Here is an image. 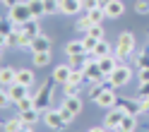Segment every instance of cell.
<instances>
[{"label": "cell", "instance_id": "cell-1", "mask_svg": "<svg viewBox=\"0 0 149 132\" xmlns=\"http://www.w3.org/2000/svg\"><path fill=\"white\" fill-rule=\"evenodd\" d=\"M132 51H135V34L132 31H120L118 43H116V51H113L118 65H127V58L132 55Z\"/></svg>", "mask_w": 149, "mask_h": 132}, {"label": "cell", "instance_id": "cell-2", "mask_svg": "<svg viewBox=\"0 0 149 132\" xmlns=\"http://www.w3.org/2000/svg\"><path fill=\"white\" fill-rule=\"evenodd\" d=\"M55 84H58V82L51 77V79H46L41 87L36 89V94H34V106L39 108L41 113L51 108V99H53V89H55Z\"/></svg>", "mask_w": 149, "mask_h": 132}, {"label": "cell", "instance_id": "cell-3", "mask_svg": "<svg viewBox=\"0 0 149 132\" xmlns=\"http://www.w3.org/2000/svg\"><path fill=\"white\" fill-rule=\"evenodd\" d=\"M7 19H10L12 24H26V22H31L34 15H31L29 3H26V0H19L15 7H10V10H7Z\"/></svg>", "mask_w": 149, "mask_h": 132}, {"label": "cell", "instance_id": "cell-4", "mask_svg": "<svg viewBox=\"0 0 149 132\" xmlns=\"http://www.w3.org/2000/svg\"><path fill=\"white\" fill-rule=\"evenodd\" d=\"M106 79L113 84L116 89H118V87H125V84H130V79H132V67H130V65H118V67L111 72Z\"/></svg>", "mask_w": 149, "mask_h": 132}, {"label": "cell", "instance_id": "cell-5", "mask_svg": "<svg viewBox=\"0 0 149 132\" xmlns=\"http://www.w3.org/2000/svg\"><path fill=\"white\" fill-rule=\"evenodd\" d=\"M84 77H87V84H94V82L106 79V74L101 72L99 60L94 58V55H89V58H87V65H84Z\"/></svg>", "mask_w": 149, "mask_h": 132}, {"label": "cell", "instance_id": "cell-6", "mask_svg": "<svg viewBox=\"0 0 149 132\" xmlns=\"http://www.w3.org/2000/svg\"><path fill=\"white\" fill-rule=\"evenodd\" d=\"M94 103L99 108H106V110H111V108H116V103H118V96H116V89H106V91H101L99 96L94 99Z\"/></svg>", "mask_w": 149, "mask_h": 132}, {"label": "cell", "instance_id": "cell-7", "mask_svg": "<svg viewBox=\"0 0 149 132\" xmlns=\"http://www.w3.org/2000/svg\"><path fill=\"white\" fill-rule=\"evenodd\" d=\"M43 122H46L51 130H63V127H65V120H63V115H60V108L43 110Z\"/></svg>", "mask_w": 149, "mask_h": 132}, {"label": "cell", "instance_id": "cell-8", "mask_svg": "<svg viewBox=\"0 0 149 132\" xmlns=\"http://www.w3.org/2000/svg\"><path fill=\"white\" fill-rule=\"evenodd\" d=\"M123 115H125V113L120 110V108H111V110L106 113V118H104V127H106V130H120Z\"/></svg>", "mask_w": 149, "mask_h": 132}, {"label": "cell", "instance_id": "cell-9", "mask_svg": "<svg viewBox=\"0 0 149 132\" xmlns=\"http://www.w3.org/2000/svg\"><path fill=\"white\" fill-rule=\"evenodd\" d=\"M51 46H53V41L46 36L43 31L39 34V36H34L31 39V43H29V51L31 53H43V51H51Z\"/></svg>", "mask_w": 149, "mask_h": 132}, {"label": "cell", "instance_id": "cell-10", "mask_svg": "<svg viewBox=\"0 0 149 132\" xmlns=\"http://www.w3.org/2000/svg\"><path fill=\"white\" fill-rule=\"evenodd\" d=\"M5 91H7V96H10V101H12V103H17V101H22L24 96H29V89H26L24 84H19V82H15L12 87H7Z\"/></svg>", "mask_w": 149, "mask_h": 132}, {"label": "cell", "instance_id": "cell-11", "mask_svg": "<svg viewBox=\"0 0 149 132\" xmlns=\"http://www.w3.org/2000/svg\"><path fill=\"white\" fill-rule=\"evenodd\" d=\"M116 108H120L123 113H130V115H139V101L135 99H118Z\"/></svg>", "mask_w": 149, "mask_h": 132}, {"label": "cell", "instance_id": "cell-12", "mask_svg": "<svg viewBox=\"0 0 149 132\" xmlns=\"http://www.w3.org/2000/svg\"><path fill=\"white\" fill-rule=\"evenodd\" d=\"M104 10H106V17H108V19H118V17L125 12V3H123V0H113V3H108V5L104 7Z\"/></svg>", "mask_w": 149, "mask_h": 132}, {"label": "cell", "instance_id": "cell-13", "mask_svg": "<svg viewBox=\"0 0 149 132\" xmlns=\"http://www.w3.org/2000/svg\"><path fill=\"white\" fill-rule=\"evenodd\" d=\"M113 51H116L113 46H111V43H108L106 39H101V41L96 43V48L91 51V55H94L96 60H101V58H106V55H113Z\"/></svg>", "mask_w": 149, "mask_h": 132}, {"label": "cell", "instance_id": "cell-14", "mask_svg": "<svg viewBox=\"0 0 149 132\" xmlns=\"http://www.w3.org/2000/svg\"><path fill=\"white\" fill-rule=\"evenodd\" d=\"M70 74H72V67H70V63H65V65H58V67L53 70V79L58 84H65L70 79Z\"/></svg>", "mask_w": 149, "mask_h": 132}, {"label": "cell", "instance_id": "cell-15", "mask_svg": "<svg viewBox=\"0 0 149 132\" xmlns=\"http://www.w3.org/2000/svg\"><path fill=\"white\" fill-rule=\"evenodd\" d=\"M15 82H17V70L15 67H3L0 70V84H3V89L12 87Z\"/></svg>", "mask_w": 149, "mask_h": 132}, {"label": "cell", "instance_id": "cell-16", "mask_svg": "<svg viewBox=\"0 0 149 132\" xmlns=\"http://www.w3.org/2000/svg\"><path fill=\"white\" fill-rule=\"evenodd\" d=\"M82 10V0H60V12L63 15H77Z\"/></svg>", "mask_w": 149, "mask_h": 132}, {"label": "cell", "instance_id": "cell-17", "mask_svg": "<svg viewBox=\"0 0 149 132\" xmlns=\"http://www.w3.org/2000/svg\"><path fill=\"white\" fill-rule=\"evenodd\" d=\"M63 106H65V108H70L74 115H79L82 108H84V101H82V96H65Z\"/></svg>", "mask_w": 149, "mask_h": 132}, {"label": "cell", "instance_id": "cell-18", "mask_svg": "<svg viewBox=\"0 0 149 132\" xmlns=\"http://www.w3.org/2000/svg\"><path fill=\"white\" fill-rule=\"evenodd\" d=\"M99 67H101V72H104L106 77H108V74H111V72H113V70L118 67V60H116V55H106V58H101V60H99Z\"/></svg>", "mask_w": 149, "mask_h": 132}, {"label": "cell", "instance_id": "cell-19", "mask_svg": "<svg viewBox=\"0 0 149 132\" xmlns=\"http://www.w3.org/2000/svg\"><path fill=\"white\" fill-rule=\"evenodd\" d=\"M17 26H22V31H24V36H29V39H34V36H39V34H41V26H39V19H31V22H26V24H17Z\"/></svg>", "mask_w": 149, "mask_h": 132}, {"label": "cell", "instance_id": "cell-20", "mask_svg": "<svg viewBox=\"0 0 149 132\" xmlns=\"http://www.w3.org/2000/svg\"><path fill=\"white\" fill-rule=\"evenodd\" d=\"M19 118H22V122H24V125H34V122L41 118V110H39V108H29V110H22V113H19Z\"/></svg>", "mask_w": 149, "mask_h": 132}, {"label": "cell", "instance_id": "cell-21", "mask_svg": "<svg viewBox=\"0 0 149 132\" xmlns=\"http://www.w3.org/2000/svg\"><path fill=\"white\" fill-rule=\"evenodd\" d=\"M31 63L34 67H46L51 63V51H43V53H31Z\"/></svg>", "mask_w": 149, "mask_h": 132}, {"label": "cell", "instance_id": "cell-22", "mask_svg": "<svg viewBox=\"0 0 149 132\" xmlns=\"http://www.w3.org/2000/svg\"><path fill=\"white\" fill-rule=\"evenodd\" d=\"M34 79H36V77H34V72H31V70H17V82L24 84L26 89H31Z\"/></svg>", "mask_w": 149, "mask_h": 132}, {"label": "cell", "instance_id": "cell-23", "mask_svg": "<svg viewBox=\"0 0 149 132\" xmlns=\"http://www.w3.org/2000/svg\"><path fill=\"white\" fill-rule=\"evenodd\" d=\"M135 127H137V115L125 113V115H123V122H120V130H123V132H135Z\"/></svg>", "mask_w": 149, "mask_h": 132}, {"label": "cell", "instance_id": "cell-24", "mask_svg": "<svg viewBox=\"0 0 149 132\" xmlns=\"http://www.w3.org/2000/svg\"><path fill=\"white\" fill-rule=\"evenodd\" d=\"M65 53H68V55L87 53V51H84V41H68V46H65Z\"/></svg>", "mask_w": 149, "mask_h": 132}, {"label": "cell", "instance_id": "cell-25", "mask_svg": "<svg viewBox=\"0 0 149 132\" xmlns=\"http://www.w3.org/2000/svg\"><path fill=\"white\" fill-rule=\"evenodd\" d=\"M63 94H65V96H82V84L65 82L63 84Z\"/></svg>", "mask_w": 149, "mask_h": 132}, {"label": "cell", "instance_id": "cell-26", "mask_svg": "<svg viewBox=\"0 0 149 132\" xmlns=\"http://www.w3.org/2000/svg\"><path fill=\"white\" fill-rule=\"evenodd\" d=\"M26 3H29V7H31L34 19H41V17L46 15V10H43V0H26Z\"/></svg>", "mask_w": 149, "mask_h": 132}, {"label": "cell", "instance_id": "cell-27", "mask_svg": "<svg viewBox=\"0 0 149 132\" xmlns=\"http://www.w3.org/2000/svg\"><path fill=\"white\" fill-rule=\"evenodd\" d=\"M91 26H94V22L89 19V15H84L82 19H77V22H74V29H77L79 34H89V29H91Z\"/></svg>", "mask_w": 149, "mask_h": 132}, {"label": "cell", "instance_id": "cell-28", "mask_svg": "<svg viewBox=\"0 0 149 132\" xmlns=\"http://www.w3.org/2000/svg\"><path fill=\"white\" fill-rule=\"evenodd\" d=\"M87 15H89V19L94 22V24H101V22L106 19V10H104L101 5H99V7H94V10H89Z\"/></svg>", "mask_w": 149, "mask_h": 132}, {"label": "cell", "instance_id": "cell-29", "mask_svg": "<svg viewBox=\"0 0 149 132\" xmlns=\"http://www.w3.org/2000/svg\"><path fill=\"white\" fill-rule=\"evenodd\" d=\"M22 127H24V122H22L19 115H17V118H10V120L5 122V132H19Z\"/></svg>", "mask_w": 149, "mask_h": 132}, {"label": "cell", "instance_id": "cell-30", "mask_svg": "<svg viewBox=\"0 0 149 132\" xmlns=\"http://www.w3.org/2000/svg\"><path fill=\"white\" fill-rule=\"evenodd\" d=\"M43 10H46V15H58L60 12V0H43Z\"/></svg>", "mask_w": 149, "mask_h": 132}, {"label": "cell", "instance_id": "cell-31", "mask_svg": "<svg viewBox=\"0 0 149 132\" xmlns=\"http://www.w3.org/2000/svg\"><path fill=\"white\" fill-rule=\"evenodd\" d=\"M82 41H84V51L91 55V51H94L96 48V43L101 41V39H94V36H89V34H84V36H82Z\"/></svg>", "mask_w": 149, "mask_h": 132}, {"label": "cell", "instance_id": "cell-32", "mask_svg": "<svg viewBox=\"0 0 149 132\" xmlns=\"http://www.w3.org/2000/svg\"><path fill=\"white\" fill-rule=\"evenodd\" d=\"M17 108H19V113H22V110H29V108H36V106H34V96L29 94V96H24L22 101H17Z\"/></svg>", "mask_w": 149, "mask_h": 132}, {"label": "cell", "instance_id": "cell-33", "mask_svg": "<svg viewBox=\"0 0 149 132\" xmlns=\"http://www.w3.org/2000/svg\"><path fill=\"white\" fill-rule=\"evenodd\" d=\"M135 12L137 15H149V0H135Z\"/></svg>", "mask_w": 149, "mask_h": 132}, {"label": "cell", "instance_id": "cell-34", "mask_svg": "<svg viewBox=\"0 0 149 132\" xmlns=\"http://www.w3.org/2000/svg\"><path fill=\"white\" fill-rule=\"evenodd\" d=\"M137 67H149V46L139 53V58H137Z\"/></svg>", "mask_w": 149, "mask_h": 132}, {"label": "cell", "instance_id": "cell-35", "mask_svg": "<svg viewBox=\"0 0 149 132\" xmlns=\"http://www.w3.org/2000/svg\"><path fill=\"white\" fill-rule=\"evenodd\" d=\"M60 115H63V120H65V125H70V122H72L74 118H77V115H74V113H72L70 108H65V106H60Z\"/></svg>", "mask_w": 149, "mask_h": 132}, {"label": "cell", "instance_id": "cell-36", "mask_svg": "<svg viewBox=\"0 0 149 132\" xmlns=\"http://www.w3.org/2000/svg\"><path fill=\"white\" fill-rule=\"evenodd\" d=\"M137 96H139V99H147V96H149V82H139V87H137Z\"/></svg>", "mask_w": 149, "mask_h": 132}, {"label": "cell", "instance_id": "cell-37", "mask_svg": "<svg viewBox=\"0 0 149 132\" xmlns=\"http://www.w3.org/2000/svg\"><path fill=\"white\" fill-rule=\"evenodd\" d=\"M89 36H94V39H104V26L101 24H94L89 29Z\"/></svg>", "mask_w": 149, "mask_h": 132}, {"label": "cell", "instance_id": "cell-38", "mask_svg": "<svg viewBox=\"0 0 149 132\" xmlns=\"http://www.w3.org/2000/svg\"><path fill=\"white\" fill-rule=\"evenodd\" d=\"M12 29H15V24H12L10 19H7V22H3V24H0V36H7Z\"/></svg>", "mask_w": 149, "mask_h": 132}, {"label": "cell", "instance_id": "cell-39", "mask_svg": "<svg viewBox=\"0 0 149 132\" xmlns=\"http://www.w3.org/2000/svg\"><path fill=\"white\" fill-rule=\"evenodd\" d=\"M94 7H99V0H82V10H94Z\"/></svg>", "mask_w": 149, "mask_h": 132}, {"label": "cell", "instance_id": "cell-40", "mask_svg": "<svg viewBox=\"0 0 149 132\" xmlns=\"http://www.w3.org/2000/svg\"><path fill=\"white\" fill-rule=\"evenodd\" d=\"M137 77L139 82H149V67H137Z\"/></svg>", "mask_w": 149, "mask_h": 132}, {"label": "cell", "instance_id": "cell-41", "mask_svg": "<svg viewBox=\"0 0 149 132\" xmlns=\"http://www.w3.org/2000/svg\"><path fill=\"white\" fill-rule=\"evenodd\" d=\"M139 113H149V96L139 99Z\"/></svg>", "mask_w": 149, "mask_h": 132}, {"label": "cell", "instance_id": "cell-42", "mask_svg": "<svg viewBox=\"0 0 149 132\" xmlns=\"http://www.w3.org/2000/svg\"><path fill=\"white\" fill-rule=\"evenodd\" d=\"M0 3H3V5L7 7V10H10V7H15L17 3H19V0H0Z\"/></svg>", "mask_w": 149, "mask_h": 132}, {"label": "cell", "instance_id": "cell-43", "mask_svg": "<svg viewBox=\"0 0 149 132\" xmlns=\"http://www.w3.org/2000/svg\"><path fill=\"white\" fill-rule=\"evenodd\" d=\"M87 132H108L106 127H91V130H87Z\"/></svg>", "mask_w": 149, "mask_h": 132}, {"label": "cell", "instance_id": "cell-44", "mask_svg": "<svg viewBox=\"0 0 149 132\" xmlns=\"http://www.w3.org/2000/svg\"><path fill=\"white\" fill-rule=\"evenodd\" d=\"M19 132H34V130H31V125H24V127H22Z\"/></svg>", "mask_w": 149, "mask_h": 132}, {"label": "cell", "instance_id": "cell-45", "mask_svg": "<svg viewBox=\"0 0 149 132\" xmlns=\"http://www.w3.org/2000/svg\"><path fill=\"white\" fill-rule=\"evenodd\" d=\"M108 3H113V0H99V5H101V7H106Z\"/></svg>", "mask_w": 149, "mask_h": 132}, {"label": "cell", "instance_id": "cell-46", "mask_svg": "<svg viewBox=\"0 0 149 132\" xmlns=\"http://www.w3.org/2000/svg\"><path fill=\"white\" fill-rule=\"evenodd\" d=\"M108 132H118V130H108Z\"/></svg>", "mask_w": 149, "mask_h": 132}, {"label": "cell", "instance_id": "cell-47", "mask_svg": "<svg viewBox=\"0 0 149 132\" xmlns=\"http://www.w3.org/2000/svg\"><path fill=\"white\" fill-rule=\"evenodd\" d=\"M118 132H123V130H118Z\"/></svg>", "mask_w": 149, "mask_h": 132}]
</instances>
